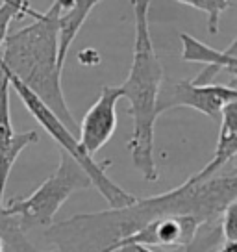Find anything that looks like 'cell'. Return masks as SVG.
<instances>
[{
	"mask_svg": "<svg viewBox=\"0 0 237 252\" xmlns=\"http://www.w3.org/2000/svg\"><path fill=\"white\" fill-rule=\"evenodd\" d=\"M236 163H228L209 180L193 178L161 195L137 198L128 208L98 213H82L56 222L45 232L54 252H113L115 245L143 228L147 222L167 215H193L202 224H213L230 202L236 200Z\"/></svg>",
	"mask_w": 237,
	"mask_h": 252,
	"instance_id": "cell-1",
	"label": "cell"
},
{
	"mask_svg": "<svg viewBox=\"0 0 237 252\" xmlns=\"http://www.w3.org/2000/svg\"><path fill=\"white\" fill-rule=\"evenodd\" d=\"M59 0L52 2L48 11L28 9L33 23L15 33H8L0 50L4 65L26 89H30L69 130L76 126L67 106L61 87V71L58 69V15Z\"/></svg>",
	"mask_w": 237,
	"mask_h": 252,
	"instance_id": "cell-2",
	"label": "cell"
},
{
	"mask_svg": "<svg viewBox=\"0 0 237 252\" xmlns=\"http://www.w3.org/2000/svg\"><path fill=\"white\" fill-rule=\"evenodd\" d=\"M148 2H134L135 15V41L134 60L124 84H120L118 93L128 98V115L134 119V132L128 139V152L132 154V163L148 182L158 180V167L154 159V130L158 115V93L161 82L165 80L163 65L159 62L148 28Z\"/></svg>",
	"mask_w": 237,
	"mask_h": 252,
	"instance_id": "cell-3",
	"label": "cell"
},
{
	"mask_svg": "<svg viewBox=\"0 0 237 252\" xmlns=\"http://www.w3.org/2000/svg\"><path fill=\"white\" fill-rule=\"evenodd\" d=\"M0 71L6 74V78H8V82H9V89H13V91L19 94V98L23 100V104L26 106V110L30 111L33 115V119L45 128V132L63 149L65 154L69 158H72V159L84 169V173H86L87 176H89V180H91V186L96 188V191L108 200V204L111 206V210L128 208V206H132L137 202V197H135V195L128 193L126 189H122L118 184H115V182L108 176L106 165H110V161L100 163V161H95V158L87 156L86 152H84V149H82L80 141L74 137V134H72L71 130H69L59 119L56 117L52 111L48 110L45 104L41 102L30 89H26L13 74H9V71L4 65H0Z\"/></svg>",
	"mask_w": 237,
	"mask_h": 252,
	"instance_id": "cell-4",
	"label": "cell"
},
{
	"mask_svg": "<svg viewBox=\"0 0 237 252\" xmlns=\"http://www.w3.org/2000/svg\"><path fill=\"white\" fill-rule=\"evenodd\" d=\"M91 180L84 173V169L61 152L59 165L30 197L21 200H11L8 206L2 208V213L15 224L19 232L26 236V232L35 228H50L54 224L56 213L67 202L72 193L89 189Z\"/></svg>",
	"mask_w": 237,
	"mask_h": 252,
	"instance_id": "cell-5",
	"label": "cell"
},
{
	"mask_svg": "<svg viewBox=\"0 0 237 252\" xmlns=\"http://www.w3.org/2000/svg\"><path fill=\"white\" fill-rule=\"evenodd\" d=\"M232 102H237V87L209 84L195 86L191 80H163L158 93V115L173 108L187 106L211 119H221L222 110Z\"/></svg>",
	"mask_w": 237,
	"mask_h": 252,
	"instance_id": "cell-6",
	"label": "cell"
},
{
	"mask_svg": "<svg viewBox=\"0 0 237 252\" xmlns=\"http://www.w3.org/2000/svg\"><path fill=\"white\" fill-rule=\"evenodd\" d=\"M200 226H204L200 219L193 215H167L147 222L143 228L124 237L115 245L113 252L126 245H143L147 249L161 247V249H185L197 236Z\"/></svg>",
	"mask_w": 237,
	"mask_h": 252,
	"instance_id": "cell-7",
	"label": "cell"
},
{
	"mask_svg": "<svg viewBox=\"0 0 237 252\" xmlns=\"http://www.w3.org/2000/svg\"><path fill=\"white\" fill-rule=\"evenodd\" d=\"M122 96L118 87L104 86L96 102L89 108L80 123V145L87 156L95 154L108 145L117 130V102Z\"/></svg>",
	"mask_w": 237,
	"mask_h": 252,
	"instance_id": "cell-8",
	"label": "cell"
},
{
	"mask_svg": "<svg viewBox=\"0 0 237 252\" xmlns=\"http://www.w3.org/2000/svg\"><path fill=\"white\" fill-rule=\"evenodd\" d=\"M4 74V72H2ZM9 82L4 74L0 87V208L4 206V193L8 188L9 174L15 167L21 152L26 147L39 141V134L35 130L30 132H15L11 123V102H9Z\"/></svg>",
	"mask_w": 237,
	"mask_h": 252,
	"instance_id": "cell-9",
	"label": "cell"
},
{
	"mask_svg": "<svg viewBox=\"0 0 237 252\" xmlns=\"http://www.w3.org/2000/svg\"><path fill=\"white\" fill-rule=\"evenodd\" d=\"M237 154V102L228 104L221 113V130H219V139L215 147V154L211 161H207L206 167H202L197 174L191 178L197 182L209 180L211 176L222 171L224 167L236 161Z\"/></svg>",
	"mask_w": 237,
	"mask_h": 252,
	"instance_id": "cell-10",
	"label": "cell"
},
{
	"mask_svg": "<svg viewBox=\"0 0 237 252\" xmlns=\"http://www.w3.org/2000/svg\"><path fill=\"white\" fill-rule=\"evenodd\" d=\"M96 4L98 2L95 0H59L61 11L58 15V69L61 72L69 56V48Z\"/></svg>",
	"mask_w": 237,
	"mask_h": 252,
	"instance_id": "cell-11",
	"label": "cell"
},
{
	"mask_svg": "<svg viewBox=\"0 0 237 252\" xmlns=\"http://www.w3.org/2000/svg\"><path fill=\"white\" fill-rule=\"evenodd\" d=\"M180 41H182V60L191 63H202L204 67H211L217 71H228L232 82L236 84L237 76V58H236V48L237 41L234 39L230 43L226 50H217V48L209 47L202 43L200 39L189 35L187 32L180 33Z\"/></svg>",
	"mask_w": 237,
	"mask_h": 252,
	"instance_id": "cell-12",
	"label": "cell"
},
{
	"mask_svg": "<svg viewBox=\"0 0 237 252\" xmlns=\"http://www.w3.org/2000/svg\"><path fill=\"white\" fill-rule=\"evenodd\" d=\"M182 4L195 8L207 15V32L215 35L219 32V23L221 15L228 8H232V0H182Z\"/></svg>",
	"mask_w": 237,
	"mask_h": 252,
	"instance_id": "cell-13",
	"label": "cell"
},
{
	"mask_svg": "<svg viewBox=\"0 0 237 252\" xmlns=\"http://www.w3.org/2000/svg\"><path fill=\"white\" fill-rule=\"evenodd\" d=\"M28 9H30V2L26 0H4L0 4V50L8 37L9 24L17 21L19 17L26 15Z\"/></svg>",
	"mask_w": 237,
	"mask_h": 252,
	"instance_id": "cell-14",
	"label": "cell"
},
{
	"mask_svg": "<svg viewBox=\"0 0 237 252\" xmlns=\"http://www.w3.org/2000/svg\"><path fill=\"white\" fill-rule=\"evenodd\" d=\"M222 243V234H221V228H219V224H204V226H200L197 232V236L193 237V241H191L183 252H211L217 247V245Z\"/></svg>",
	"mask_w": 237,
	"mask_h": 252,
	"instance_id": "cell-15",
	"label": "cell"
},
{
	"mask_svg": "<svg viewBox=\"0 0 237 252\" xmlns=\"http://www.w3.org/2000/svg\"><path fill=\"white\" fill-rule=\"evenodd\" d=\"M221 234L228 243H237V200L230 202L221 215Z\"/></svg>",
	"mask_w": 237,
	"mask_h": 252,
	"instance_id": "cell-16",
	"label": "cell"
},
{
	"mask_svg": "<svg viewBox=\"0 0 237 252\" xmlns=\"http://www.w3.org/2000/svg\"><path fill=\"white\" fill-rule=\"evenodd\" d=\"M115 252H154V251L143 247V245H126V247H120V249Z\"/></svg>",
	"mask_w": 237,
	"mask_h": 252,
	"instance_id": "cell-17",
	"label": "cell"
},
{
	"mask_svg": "<svg viewBox=\"0 0 237 252\" xmlns=\"http://www.w3.org/2000/svg\"><path fill=\"white\" fill-rule=\"evenodd\" d=\"M0 252H6V243L2 241V237H0Z\"/></svg>",
	"mask_w": 237,
	"mask_h": 252,
	"instance_id": "cell-18",
	"label": "cell"
},
{
	"mask_svg": "<svg viewBox=\"0 0 237 252\" xmlns=\"http://www.w3.org/2000/svg\"><path fill=\"white\" fill-rule=\"evenodd\" d=\"M2 80H4V74H2V71H0V87H2Z\"/></svg>",
	"mask_w": 237,
	"mask_h": 252,
	"instance_id": "cell-19",
	"label": "cell"
},
{
	"mask_svg": "<svg viewBox=\"0 0 237 252\" xmlns=\"http://www.w3.org/2000/svg\"><path fill=\"white\" fill-rule=\"evenodd\" d=\"M2 208H4V206H2ZM2 208H0V210H2Z\"/></svg>",
	"mask_w": 237,
	"mask_h": 252,
	"instance_id": "cell-20",
	"label": "cell"
}]
</instances>
